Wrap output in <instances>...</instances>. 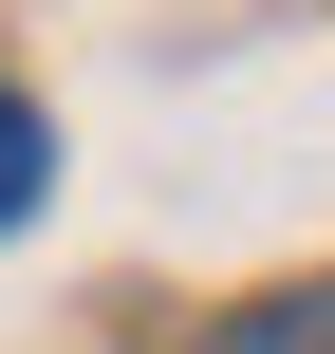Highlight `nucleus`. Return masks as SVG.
I'll use <instances>...</instances> for the list:
<instances>
[{
  "label": "nucleus",
  "instance_id": "obj_1",
  "mask_svg": "<svg viewBox=\"0 0 335 354\" xmlns=\"http://www.w3.org/2000/svg\"><path fill=\"white\" fill-rule=\"evenodd\" d=\"M37 187H56V131H37V93H0V224H37Z\"/></svg>",
  "mask_w": 335,
  "mask_h": 354
},
{
  "label": "nucleus",
  "instance_id": "obj_2",
  "mask_svg": "<svg viewBox=\"0 0 335 354\" xmlns=\"http://www.w3.org/2000/svg\"><path fill=\"white\" fill-rule=\"evenodd\" d=\"M205 354H335V299H261V317H224Z\"/></svg>",
  "mask_w": 335,
  "mask_h": 354
}]
</instances>
